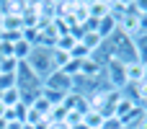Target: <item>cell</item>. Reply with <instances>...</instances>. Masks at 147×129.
Returning a JSON list of instances; mask_svg holds the SVG:
<instances>
[{
	"mask_svg": "<svg viewBox=\"0 0 147 129\" xmlns=\"http://www.w3.org/2000/svg\"><path fill=\"white\" fill-rule=\"evenodd\" d=\"M26 65H28V67L34 70V75L41 78V83H44V78L54 72V52L47 49V47H34V52L28 54Z\"/></svg>",
	"mask_w": 147,
	"mask_h": 129,
	"instance_id": "6da1fadb",
	"label": "cell"
},
{
	"mask_svg": "<svg viewBox=\"0 0 147 129\" xmlns=\"http://www.w3.org/2000/svg\"><path fill=\"white\" fill-rule=\"evenodd\" d=\"M127 65L124 62H119V59H106V75H109V88H114V91H124L127 88V70H124Z\"/></svg>",
	"mask_w": 147,
	"mask_h": 129,
	"instance_id": "7a4b0ae2",
	"label": "cell"
},
{
	"mask_svg": "<svg viewBox=\"0 0 147 129\" xmlns=\"http://www.w3.org/2000/svg\"><path fill=\"white\" fill-rule=\"evenodd\" d=\"M44 88L47 91H57V93H72V78L70 75H65L62 70H54L52 75H47L44 78Z\"/></svg>",
	"mask_w": 147,
	"mask_h": 129,
	"instance_id": "3957f363",
	"label": "cell"
},
{
	"mask_svg": "<svg viewBox=\"0 0 147 129\" xmlns=\"http://www.w3.org/2000/svg\"><path fill=\"white\" fill-rule=\"evenodd\" d=\"M116 31H119V23H116V18H111V16H103V18L98 21V26H96V34H98L103 41L111 39Z\"/></svg>",
	"mask_w": 147,
	"mask_h": 129,
	"instance_id": "277c9868",
	"label": "cell"
},
{
	"mask_svg": "<svg viewBox=\"0 0 147 129\" xmlns=\"http://www.w3.org/2000/svg\"><path fill=\"white\" fill-rule=\"evenodd\" d=\"M124 70H127V85L145 83V65H142V62H129Z\"/></svg>",
	"mask_w": 147,
	"mask_h": 129,
	"instance_id": "5b68a950",
	"label": "cell"
},
{
	"mask_svg": "<svg viewBox=\"0 0 147 129\" xmlns=\"http://www.w3.org/2000/svg\"><path fill=\"white\" fill-rule=\"evenodd\" d=\"M134 109H140V106H137L129 96H124V93H121V98H119V103H116V111H114V119H119V122H121V119H127Z\"/></svg>",
	"mask_w": 147,
	"mask_h": 129,
	"instance_id": "8992f818",
	"label": "cell"
},
{
	"mask_svg": "<svg viewBox=\"0 0 147 129\" xmlns=\"http://www.w3.org/2000/svg\"><path fill=\"white\" fill-rule=\"evenodd\" d=\"M83 124H85L88 129H103V124H106V116H103L101 111L90 109V111H85V114H83Z\"/></svg>",
	"mask_w": 147,
	"mask_h": 129,
	"instance_id": "52a82bcc",
	"label": "cell"
},
{
	"mask_svg": "<svg viewBox=\"0 0 147 129\" xmlns=\"http://www.w3.org/2000/svg\"><path fill=\"white\" fill-rule=\"evenodd\" d=\"M31 52H34V44H31V41H26L23 36H21V39L13 44V57H16L18 62H26Z\"/></svg>",
	"mask_w": 147,
	"mask_h": 129,
	"instance_id": "ba28073f",
	"label": "cell"
},
{
	"mask_svg": "<svg viewBox=\"0 0 147 129\" xmlns=\"http://www.w3.org/2000/svg\"><path fill=\"white\" fill-rule=\"evenodd\" d=\"M132 41H134V52H137V62H142V65H147V34H137V36H132Z\"/></svg>",
	"mask_w": 147,
	"mask_h": 129,
	"instance_id": "9c48e42d",
	"label": "cell"
},
{
	"mask_svg": "<svg viewBox=\"0 0 147 129\" xmlns=\"http://www.w3.org/2000/svg\"><path fill=\"white\" fill-rule=\"evenodd\" d=\"M3 31H23V21L18 13H8L3 16Z\"/></svg>",
	"mask_w": 147,
	"mask_h": 129,
	"instance_id": "30bf717a",
	"label": "cell"
},
{
	"mask_svg": "<svg viewBox=\"0 0 147 129\" xmlns=\"http://www.w3.org/2000/svg\"><path fill=\"white\" fill-rule=\"evenodd\" d=\"M0 101H3V106H5V109H13L16 103H21V91H18V85H16V88H10V91H5V93L0 96Z\"/></svg>",
	"mask_w": 147,
	"mask_h": 129,
	"instance_id": "8fae6325",
	"label": "cell"
},
{
	"mask_svg": "<svg viewBox=\"0 0 147 129\" xmlns=\"http://www.w3.org/2000/svg\"><path fill=\"white\" fill-rule=\"evenodd\" d=\"M31 109H36V111H39V114H41L44 119H49V114H52V109H54V106H52V103H49V101H47L44 96H39V98H36V101L31 103Z\"/></svg>",
	"mask_w": 147,
	"mask_h": 129,
	"instance_id": "7c38bea8",
	"label": "cell"
},
{
	"mask_svg": "<svg viewBox=\"0 0 147 129\" xmlns=\"http://www.w3.org/2000/svg\"><path fill=\"white\" fill-rule=\"evenodd\" d=\"M18 59L16 57H5V59H0V72L3 75H16V70H18Z\"/></svg>",
	"mask_w": 147,
	"mask_h": 129,
	"instance_id": "4fadbf2b",
	"label": "cell"
},
{
	"mask_svg": "<svg viewBox=\"0 0 147 129\" xmlns=\"http://www.w3.org/2000/svg\"><path fill=\"white\" fill-rule=\"evenodd\" d=\"M75 44H78V39H75L72 34H65V36H59V41H57V47H54V49H59V52H67V54H70V49H72Z\"/></svg>",
	"mask_w": 147,
	"mask_h": 129,
	"instance_id": "5bb4252c",
	"label": "cell"
},
{
	"mask_svg": "<svg viewBox=\"0 0 147 129\" xmlns=\"http://www.w3.org/2000/svg\"><path fill=\"white\" fill-rule=\"evenodd\" d=\"M52 52H54V70H62L70 62V54L67 52H59V49H52Z\"/></svg>",
	"mask_w": 147,
	"mask_h": 129,
	"instance_id": "9a60e30c",
	"label": "cell"
},
{
	"mask_svg": "<svg viewBox=\"0 0 147 129\" xmlns=\"http://www.w3.org/2000/svg\"><path fill=\"white\" fill-rule=\"evenodd\" d=\"M18 83H16V75H3L0 72V93H5V91H10V88H16Z\"/></svg>",
	"mask_w": 147,
	"mask_h": 129,
	"instance_id": "2e32d148",
	"label": "cell"
},
{
	"mask_svg": "<svg viewBox=\"0 0 147 129\" xmlns=\"http://www.w3.org/2000/svg\"><path fill=\"white\" fill-rule=\"evenodd\" d=\"M5 111H8V109H5V106H3V101H0V119H5Z\"/></svg>",
	"mask_w": 147,
	"mask_h": 129,
	"instance_id": "e0dca14e",
	"label": "cell"
},
{
	"mask_svg": "<svg viewBox=\"0 0 147 129\" xmlns=\"http://www.w3.org/2000/svg\"><path fill=\"white\" fill-rule=\"evenodd\" d=\"M0 129H8V122L5 119H0Z\"/></svg>",
	"mask_w": 147,
	"mask_h": 129,
	"instance_id": "ac0fdd59",
	"label": "cell"
},
{
	"mask_svg": "<svg viewBox=\"0 0 147 129\" xmlns=\"http://www.w3.org/2000/svg\"><path fill=\"white\" fill-rule=\"evenodd\" d=\"M21 129H36V127H31V124H21Z\"/></svg>",
	"mask_w": 147,
	"mask_h": 129,
	"instance_id": "d6986e66",
	"label": "cell"
},
{
	"mask_svg": "<svg viewBox=\"0 0 147 129\" xmlns=\"http://www.w3.org/2000/svg\"><path fill=\"white\" fill-rule=\"evenodd\" d=\"M0 31H3V10H0Z\"/></svg>",
	"mask_w": 147,
	"mask_h": 129,
	"instance_id": "ffe728a7",
	"label": "cell"
}]
</instances>
